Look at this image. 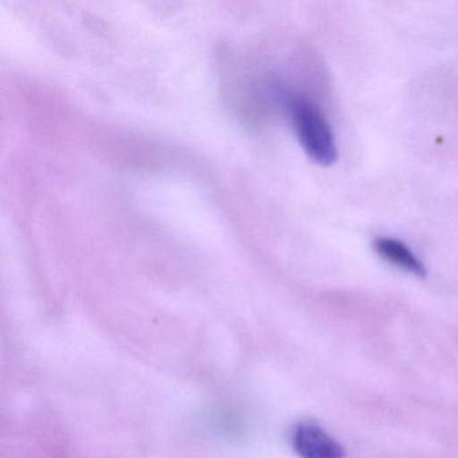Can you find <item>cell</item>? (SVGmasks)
<instances>
[{
	"label": "cell",
	"instance_id": "2",
	"mask_svg": "<svg viewBox=\"0 0 458 458\" xmlns=\"http://www.w3.org/2000/svg\"><path fill=\"white\" fill-rule=\"evenodd\" d=\"M294 450L301 458H344L342 445L316 423H299L292 434Z\"/></svg>",
	"mask_w": 458,
	"mask_h": 458
},
{
	"label": "cell",
	"instance_id": "1",
	"mask_svg": "<svg viewBox=\"0 0 458 458\" xmlns=\"http://www.w3.org/2000/svg\"><path fill=\"white\" fill-rule=\"evenodd\" d=\"M289 112L297 139L310 159L324 167L334 165L337 160L336 140L320 108L305 98H292Z\"/></svg>",
	"mask_w": 458,
	"mask_h": 458
},
{
	"label": "cell",
	"instance_id": "3",
	"mask_svg": "<svg viewBox=\"0 0 458 458\" xmlns=\"http://www.w3.org/2000/svg\"><path fill=\"white\" fill-rule=\"evenodd\" d=\"M380 259L417 277H426V267L414 251L396 238L379 237L372 243Z\"/></svg>",
	"mask_w": 458,
	"mask_h": 458
}]
</instances>
